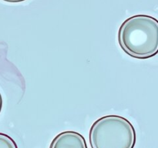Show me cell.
<instances>
[{
    "instance_id": "cell-1",
    "label": "cell",
    "mask_w": 158,
    "mask_h": 148,
    "mask_svg": "<svg viewBox=\"0 0 158 148\" xmlns=\"http://www.w3.org/2000/svg\"><path fill=\"white\" fill-rule=\"evenodd\" d=\"M118 43L133 58L155 56L158 54V19L143 14L127 18L119 28Z\"/></svg>"
},
{
    "instance_id": "cell-2",
    "label": "cell",
    "mask_w": 158,
    "mask_h": 148,
    "mask_svg": "<svg viewBox=\"0 0 158 148\" xmlns=\"http://www.w3.org/2000/svg\"><path fill=\"white\" fill-rule=\"evenodd\" d=\"M91 148H134L137 134L125 117L107 115L93 123L89 132Z\"/></svg>"
},
{
    "instance_id": "cell-3",
    "label": "cell",
    "mask_w": 158,
    "mask_h": 148,
    "mask_svg": "<svg viewBox=\"0 0 158 148\" xmlns=\"http://www.w3.org/2000/svg\"><path fill=\"white\" fill-rule=\"evenodd\" d=\"M49 148H88V146L82 134L76 131L67 130L56 136Z\"/></svg>"
},
{
    "instance_id": "cell-4",
    "label": "cell",
    "mask_w": 158,
    "mask_h": 148,
    "mask_svg": "<svg viewBox=\"0 0 158 148\" xmlns=\"http://www.w3.org/2000/svg\"><path fill=\"white\" fill-rule=\"evenodd\" d=\"M0 148H18V146L12 137L0 133Z\"/></svg>"
},
{
    "instance_id": "cell-5",
    "label": "cell",
    "mask_w": 158,
    "mask_h": 148,
    "mask_svg": "<svg viewBox=\"0 0 158 148\" xmlns=\"http://www.w3.org/2000/svg\"><path fill=\"white\" fill-rule=\"evenodd\" d=\"M4 2H12V3H16V2H21L26 1V0H2Z\"/></svg>"
},
{
    "instance_id": "cell-6",
    "label": "cell",
    "mask_w": 158,
    "mask_h": 148,
    "mask_svg": "<svg viewBox=\"0 0 158 148\" xmlns=\"http://www.w3.org/2000/svg\"><path fill=\"white\" fill-rule=\"evenodd\" d=\"M2 108V97L1 93H0V113H1Z\"/></svg>"
}]
</instances>
